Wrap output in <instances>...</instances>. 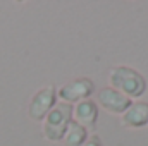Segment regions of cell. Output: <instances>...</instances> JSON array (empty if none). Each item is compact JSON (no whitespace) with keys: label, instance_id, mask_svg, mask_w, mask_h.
I'll return each instance as SVG.
<instances>
[{"label":"cell","instance_id":"obj_1","mask_svg":"<svg viewBox=\"0 0 148 146\" xmlns=\"http://www.w3.org/2000/svg\"><path fill=\"white\" fill-rule=\"evenodd\" d=\"M109 83L110 88L117 89L124 96L131 98L133 102L141 98L147 91V79L145 76L129 67V65H115L109 71Z\"/></svg>","mask_w":148,"mask_h":146},{"label":"cell","instance_id":"obj_2","mask_svg":"<svg viewBox=\"0 0 148 146\" xmlns=\"http://www.w3.org/2000/svg\"><path fill=\"white\" fill-rule=\"evenodd\" d=\"M71 122H73V105L57 102V105L50 110V113L41 122L43 138L48 141H62Z\"/></svg>","mask_w":148,"mask_h":146},{"label":"cell","instance_id":"obj_3","mask_svg":"<svg viewBox=\"0 0 148 146\" xmlns=\"http://www.w3.org/2000/svg\"><path fill=\"white\" fill-rule=\"evenodd\" d=\"M93 93H95V83L86 76L71 79L64 83L60 88H57L59 100L69 105H76L83 100H90Z\"/></svg>","mask_w":148,"mask_h":146},{"label":"cell","instance_id":"obj_4","mask_svg":"<svg viewBox=\"0 0 148 146\" xmlns=\"http://www.w3.org/2000/svg\"><path fill=\"white\" fill-rule=\"evenodd\" d=\"M57 88L53 84H47L40 88L36 93L31 96L28 105V115L35 122H43V119L50 113V110L57 105Z\"/></svg>","mask_w":148,"mask_h":146},{"label":"cell","instance_id":"obj_5","mask_svg":"<svg viewBox=\"0 0 148 146\" xmlns=\"http://www.w3.org/2000/svg\"><path fill=\"white\" fill-rule=\"evenodd\" d=\"M131 103H133L131 98L124 96L122 93H119L117 89H114L110 86H105L100 91H97V105L102 107L103 110H107L109 113L122 115L129 108Z\"/></svg>","mask_w":148,"mask_h":146},{"label":"cell","instance_id":"obj_6","mask_svg":"<svg viewBox=\"0 0 148 146\" xmlns=\"http://www.w3.org/2000/svg\"><path fill=\"white\" fill-rule=\"evenodd\" d=\"M73 120L83 126L88 132L95 131L98 122V105L95 100H83L73 105Z\"/></svg>","mask_w":148,"mask_h":146},{"label":"cell","instance_id":"obj_7","mask_svg":"<svg viewBox=\"0 0 148 146\" xmlns=\"http://www.w3.org/2000/svg\"><path fill=\"white\" fill-rule=\"evenodd\" d=\"M121 126L126 129H141L148 126V103L134 100L121 115Z\"/></svg>","mask_w":148,"mask_h":146},{"label":"cell","instance_id":"obj_8","mask_svg":"<svg viewBox=\"0 0 148 146\" xmlns=\"http://www.w3.org/2000/svg\"><path fill=\"white\" fill-rule=\"evenodd\" d=\"M88 138H90V132H88L83 126H79L77 122L73 120V122L69 124L66 134H64L62 143H64V146H83Z\"/></svg>","mask_w":148,"mask_h":146},{"label":"cell","instance_id":"obj_9","mask_svg":"<svg viewBox=\"0 0 148 146\" xmlns=\"http://www.w3.org/2000/svg\"><path fill=\"white\" fill-rule=\"evenodd\" d=\"M83 146H103V143H102V139H100L98 134H90V138L84 141Z\"/></svg>","mask_w":148,"mask_h":146}]
</instances>
